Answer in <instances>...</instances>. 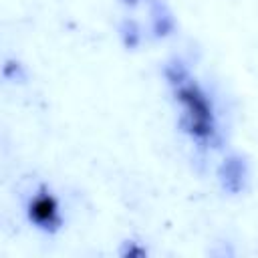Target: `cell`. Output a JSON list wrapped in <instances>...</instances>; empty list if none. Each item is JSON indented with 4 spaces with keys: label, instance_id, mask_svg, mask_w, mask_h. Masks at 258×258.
I'll return each mask as SVG.
<instances>
[{
    "label": "cell",
    "instance_id": "1",
    "mask_svg": "<svg viewBox=\"0 0 258 258\" xmlns=\"http://www.w3.org/2000/svg\"><path fill=\"white\" fill-rule=\"evenodd\" d=\"M32 212H34V216H36L38 220H48V218L52 216V212H54V202L48 200V198H40V200L34 204Z\"/></svg>",
    "mask_w": 258,
    "mask_h": 258
}]
</instances>
